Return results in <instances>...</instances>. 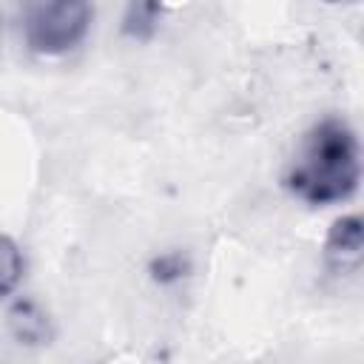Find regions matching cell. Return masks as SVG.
Segmentation results:
<instances>
[{"label":"cell","mask_w":364,"mask_h":364,"mask_svg":"<svg viewBox=\"0 0 364 364\" xmlns=\"http://www.w3.org/2000/svg\"><path fill=\"white\" fill-rule=\"evenodd\" d=\"M358 139L341 117L318 119L284 168V188L310 208L347 202L358 191Z\"/></svg>","instance_id":"1"},{"label":"cell","mask_w":364,"mask_h":364,"mask_svg":"<svg viewBox=\"0 0 364 364\" xmlns=\"http://www.w3.org/2000/svg\"><path fill=\"white\" fill-rule=\"evenodd\" d=\"M94 20L91 0H26L23 37L34 54L60 57L77 48Z\"/></svg>","instance_id":"2"},{"label":"cell","mask_w":364,"mask_h":364,"mask_svg":"<svg viewBox=\"0 0 364 364\" xmlns=\"http://www.w3.org/2000/svg\"><path fill=\"white\" fill-rule=\"evenodd\" d=\"M364 256V236L361 219L355 213L341 216L333 222L327 242H324V264L333 276H355Z\"/></svg>","instance_id":"3"},{"label":"cell","mask_w":364,"mask_h":364,"mask_svg":"<svg viewBox=\"0 0 364 364\" xmlns=\"http://www.w3.org/2000/svg\"><path fill=\"white\" fill-rule=\"evenodd\" d=\"M9 330L20 344H28V347H43V344H51V338H54L51 316L34 299H20L11 304Z\"/></svg>","instance_id":"4"},{"label":"cell","mask_w":364,"mask_h":364,"mask_svg":"<svg viewBox=\"0 0 364 364\" xmlns=\"http://www.w3.org/2000/svg\"><path fill=\"white\" fill-rule=\"evenodd\" d=\"M162 17V0H131L122 17V31L134 40H151Z\"/></svg>","instance_id":"5"},{"label":"cell","mask_w":364,"mask_h":364,"mask_svg":"<svg viewBox=\"0 0 364 364\" xmlns=\"http://www.w3.org/2000/svg\"><path fill=\"white\" fill-rule=\"evenodd\" d=\"M23 270H26L23 250L11 236L0 233V299L17 290V284L23 282Z\"/></svg>","instance_id":"6"},{"label":"cell","mask_w":364,"mask_h":364,"mask_svg":"<svg viewBox=\"0 0 364 364\" xmlns=\"http://www.w3.org/2000/svg\"><path fill=\"white\" fill-rule=\"evenodd\" d=\"M185 270H188V264L179 253H162L159 259L151 262V273L156 282H176L185 276Z\"/></svg>","instance_id":"7"},{"label":"cell","mask_w":364,"mask_h":364,"mask_svg":"<svg viewBox=\"0 0 364 364\" xmlns=\"http://www.w3.org/2000/svg\"><path fill=\"white\" fill-rule=\"evenodd\" d=\"M324 3H341V0H324Z\"/></svg>","instance_id":"8"}]
</instances>
